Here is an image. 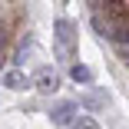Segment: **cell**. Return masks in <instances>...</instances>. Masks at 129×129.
<instances>
[{
	"mask_svg": "<svg viewBox=\"0 0 129 129\" xmlns=\"http://www.w3.org/2000/svg\"><path fill=\"white\" fill-rule=\"evenodd\" d=\"M53 37H56V56H60L63 63H73V56H76V27H73V20L56 17Z\"/></svg>",
	"mask_w": 129,
	"mask_h": 129,
	"instance_id": "obj_1",
	"label": "cell"
},
{
	"mask_svg": "<svg viewBox=\"0 0 129 129\" xmlns=\"http://www.w3.org/2000/svg\"><path fill=\"white\" fill-rule=\"evenodd\" d=\"M30 86H37V93H43V96H53L56 89H60V76L50 70V66H40L37 73H33V83Z\"/></svg>",
	"mask_w": 129,
	"mask_h": 129,
	"instance_id": "obj_2",
	"label": "cell"
},
{
	"mask_svg": "<svg viewBox=\"0 0 129 129\" xmlns=\"http://www.w3.org/2000/svg\"><path fill=\"white\" fill-rule=\"evenodd\" d=\"M50 119H53L56 126H70V122L76 119V103H70V99L53 103V109H50Z\"/></svg>",
	"mask_w": 129,
	"mask_h": 129,
	"instance_id": "obj_3",
	"label": "cell"
},
{
	"mask_svg": "<svg viewBox=\"0 0 129 129\" xmlns=\"http://www.w3.org/2000/svg\"><path fill=\"white\" fill-rule=\"evenodd\" d=\"M4 86L7 89H27L30 86V80H27V73H23V70H10V73H4Z\"/></svg>",
	"mask_w": 129,
	"mask_h": 129,
	"instance_id": "obj_4",
	"label": "cell"
},
{
	"mask_svg": "<svg viewBox=\"0 0 129 129\" xmlns=\"http://www.w3.org/2000/svg\"><path fill=\"white\" fill-rule=\"evenodd\" d=\"M70 80L73 83H93V70L83 63H70Z\"/></svg>",
	"mask_w": 129,
	"mask_h": 129,
	"instance_id": "obj_5",
	"label": "cell"
},
{
	"mask_svg": "<svg viewBox=\"0 0 129 129\" xmlns=\"http://www.w3.org/2000/svg\"><path fill=\"white\" fill-rule=\"evenodd\" d=\"M106 40H113L116 46H129V23H116V27L109 30Z\"/></svg>",
	"mask_w": 129,
	"mask_h": 129,
	"instance_id": "obj_6",
	"label": "cell"
},
{
	"mask_svg": "<svg viewBox=\"0 0 129 129\" xmlns=\"http://www.w3.org/2000/svg\"><path fill=\"white\" fill-rule=\"evenodd\" d=\"M30 50H33V40L27 37V40H20V46H17V53H13V66L20 70L23 63H27V56H30Z\"/></svg>",
	"mask_w": 129,
	"mask_h": 129,
	"instance_id": "obj_7",
	"label": "cell"
},
{
	"mask_svg": "<svg viewBox=\"0 0 129 129\" xmlns=\"http://www.w3.org/2000/svg\"><path fill=\"white\" fill-rule=\"evenodd\" d=\"M70 126H73V129H99V122H96L93 116H76Z\"/></svg>",
	"mask_w": 129,
	"mask_h": 129,
	"instance_id": "obj_8",
	"label": "cell"
},
{
	"mask_svg": "<svg viewBox=\"0 0 129 129\" xmlns=\"http://www.w3.org/2000/svg\"><path fill=\"white\" fill-rule=\"evenodd\" d=\"M93 30H96L99 37H109V30H113V27L103 20V13H93Z\"/></svg>",
	"mask_w": 129,
	"mask_h": 129,
	"instance_id": "obj_9",
	"label": "cell"
},
{
	"mask_svg": "<svg viewBox=\"0 0 129 129\" xmlns=\"http://www.w3.org/2000/svg\"><path fill=\"white\" fill-rule=\"evenodd\" d=\"M80 103H83V106H89V109H99L103 103H106V96H83Z\"/></svg>",
	"mask_w": 129,
	"mask_h": 129,
	"instance_id": "obj_10",
	"label": "cell"
},
{
	"mask_svg": "<svg viewBox=\"0 0 129 129\" xmlns=\"http://www.w3.org/2000/svg\"><path fill=\"white\" fill-rule=\"evenodd\" d=\"M119 60H122V63L129 66V46H119Z\"/></svg>",
	"mask_w": 129,
	"mask_h": 129,
	"instance_id": "obj_11",
	"label": "cell"
},
{
	"mask_svg": "<svg viewBox=\"0 0 129 129\" xmlns=\"http://www.w3.org/2000/svg\"><path fill=\"white\" fill-rule=\"evenodd\" d=\"M7 43V30H4V23H0V46Z\"/></svg>",
	"mask_w": 129,
	"mask_h": 129,
	"instance_id": "obj_12",
	"label": "cell"
},
{
	"mask_svg": "<svg viewBox=\"0 0 129 129\" xmlns=\"http://www.w3.org/2000/svg\"><path fill=\"white\" fill-rule=\"evenodd\" d=\"M10 4H17V0H10Z\"/></svg>",
	"mask_w": 129,
	"mask_h": 129,
	"instance_id": "obj_13",
	"label": "cell"
}]
</instances>
